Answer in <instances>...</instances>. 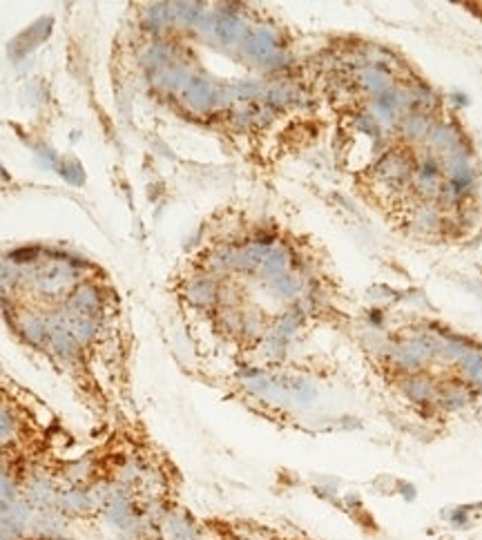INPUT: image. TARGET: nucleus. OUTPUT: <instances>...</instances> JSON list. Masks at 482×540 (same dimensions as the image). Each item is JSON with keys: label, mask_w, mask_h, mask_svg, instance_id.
<instances>
[{"label": "nucleus", "mask_w": 482, "mask_h": 540, "mask_svg": "<svg viewBox=\"0 0 482 540\" xmlns=\"http://www.w3.org/2000/svg\"><path fill=\"white\" fill-rule=\"evenodd\" d=\"M346 63L337 114L357 192L406 237H458L474 212L476 163L456 114L389 47L355 43Z\"/></svg>", "instance_id": "obj_1"}]
</instances>
